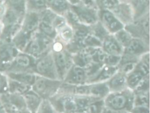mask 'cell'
Segmentation results:
<instances>
[{
  "mask_svg": "<svg viewBox=\"0 0 150 113\" xmlns=\"http://www.w3.org/2000/svg\"><path fill=\"white\" fill-rule=\"evenodd\" d=\"M38 29L40 32L50 37L51 39L56 36V30L53 27L52 24L49 22L40 20Z\"/></svg>",
  "mask_w": 150,
  "mask_h": 113,
  "instance_id": "obj_25",
  "label": "cell"
},
{
  "mask_svg": "<svg viewBox=\"0 0 150 113\" xmlns=\"http://www.w3.org/2000/svg\"><path fill=\"white\" fill-rule=\"evenodd\" d=\"M69 74L66 76V81L69 84H79L84 81L86 79V73L83 67L77 65H73L69 70Z\"/></svg>",
  "mask_w": 150,
  "mask_h": 113,
  "instance_id": "obj_10",
  "label": "cell"
},
{
  "mask_svg": "<svg viewBox=\"0 0 150 113\" xmlns=\"http://www.w3.org/2000/svg\"><path fill=\"white\" fill-rule=\"evenodd\" d=\"M70 6L66 0H55L49 8L56 14L63 15L70 8Z\"/></svg>",
  "mask_w": 150,
  "mask_h": 113,
  "instance_id": "obj_28",
  "label": "cell"
},
{
  "mask_svg": "<svg viewBox=\"0 0 150 113\" xmlns=\"http://www.w3.org/2000/svg\"><path fill=\"white\" fill-rule=\"evenodd\" d=\"M111 12L123 25H128L134 21L133 10L129 2L120 3Z\"/></svg>",
  "mask_w": 150,
  "mask_h": 113,
  "instance_id": "obj_9",
  "label": "cell"
},
{
  "mask_svg": "<svg viewBox=\"0 0 150 113\" xmlns=\"http://www.w3.org/2000/svg\"><path fill=\"white\" fill-rule=\"evenodd\" d=\"M4 24H3L2 22V20H0V37H1V35H2V34L3 30H4Z\"/></svg>",
  "mask_w": 150,
  "mask_h": 113,
  "instance_id": "obj_45",
  "label": "cell"
},
{
  "mask_svg": "<svg viewBox=\"0 0 150 113\" xmlns=\"http://www.w3.org/2000/svg\"><path fill=\"white\" fill-rule=\"evenodd\" d=\"M70 8L77 15L83 25L91 26L98 21V11L87 9L80 5L70 6Z\"/></svg>",
  "mask_w": 150,
  "mask_h": 113,
  "instance_id": "obj_7",
  "label": "cell"
},
{
  "mask_svg": "<svg viewBox=\"0 0 150 113\" xmlns=\"http://www.w3.org/2000/svg\"><path fill=\"white\" fill-rule=\"evenodd\" d=\"M98 8L100 9L112 11L120 4L118 0H96Z\"/></svg>",
  "mask_w": 150,
  "mask_h": 113,
  "instance_id": "obj_30",
  "label": "cell"
},
{
  "mask_svg": "<svg viewBox=\"0 0 150 113\" xmlns=\"http://www.w3.org/2000/svg\"><path fill=\"white\" fill-rule=\"evenodd\" d=\"M19 52L11 42L0 40V71H4Z\"/></svg>",
  "mask_w": 150,
  "mask_h": 113,
  "instance_id": "obj_5",
  "label": "cell"
},
{
  "mask_svg": "<svg viewBox=\"0 0 150 113\" xmlns=\"http://www.w3.org/2000/svg\"><path fill=\"white\" fill-rule=\"evenodd\" d=\"M63 44L60 42H55L52 46V49L54 53L59 52L62 51L63 50Z\"/></svg>",
  "mask_w": 150,
  "mask_h": 113,
  "instance_id": "obj_39",
  "label": "cell"
},
{
  "mask_svg": "<svg viewBox=\"0 0 150 113\" xmlns=\"http://www.w3.org/2000/svg\"><path fill=\"white\" fill-rule=\"evenodd\" d=\"M3 1H4V0H0V3L2 2H3Z\"/></svg>",
  "mask_w": 150,
  "mask_h": 113,
  "instance_id": "obj_49",
  "label": "cell"
},
{
  "mask_svg": "<svg viewBox=\"0 0 150 113\" xmlns=\"http://www.w3.org/2000/svg\"><path fill=\"white\" fill-rule=\"evenodd\" d=\"M70 6H77L80 4V0H66Z\"/></svg>",
  "mask_w": 150,
  "mask_h": 113,
  "instance_id": "obj_42",
  "label": "cell"
},
{
  "mask_svg": "<svg viewBox=\"0 0 150 113\" xmlns=\"http://www.w3.org/2000/svg\"><path fill=\"white\" fill-rule=\"evenodd\" d=\"M9 78L6 74L0 71V96L8 93Z\"/></svg>",
  "mask_w": 150,
  "mask_h": 113,
  "instance_id": "obj_33",
  "label": "cell"
},
{
  "mask_svg": "<svg viewBox=\"0 0 150 113\" xmlns=\"http://www.w3.org/2000/svg\"><path fill=\"white\" fill-rule=\"evenodd\" d=\"M6 10V5H5L4 1L0 3V20H1Z\"/></svg>",
  "mask_w": 150,
  "mask_h": 113,
  "instance_id": "obj_41",
  "label": "cell"
},
{
  "mask_svg": "<svg viewBox=\"0 0 150 113\" xmlns=\"http://www.w3.org/2000/svg\"><path fill=\"white\" fill-rule=\"evenodd\" d=\"M75 113H86V112H83V111H80V112H75Z\"/></svg>",
  "mask_w": 150,
  "mask_h": 113,
  "instance_id": "obj_47",
  "label": "cell"
},
{
  "mask_svg": "<svg viewBox=\"0 0 150 113\" xmlns=\"http://www.w3.org/2000/svg\"><path fill=\"white\" fill-rule=\"evenodd\" d=\"M33 72L38 76L50 79L57 80V73L54 61L53 53H48L36 61Z\"/></svg>",
  "mask_w": 150,
  "mask_h": 113,
  "instance_id": "obj_2",
  "label": "cell"
},
{
  "mask_svg": "<svg viewBox=\"0 0 150 113\" xmlns=\"http://www.w3.org/2000/svg\"><path fill=\"white\" fill-rule=\"evenodd\" d=\"M102 45L103 50L107 54L121 56L122 47L118 43L114 36L108 35L106 36L103 40Z\"/></svg>",
  "mask_w": 150,
  "mask_h": 113,
  "instance_id": "obj_12",
  "label": "cell"
},
{
  "mask_svg": "<svg viewBox=\"0 0 150 113\" xmlns=\"http://www.w3.org/2000/svg\"><path fill=\"white\" fill-rule=\"evenodd\" d=\"M134 102L136 107H146L148 105V96L145 94L139 93L135 97Z\"/></svg>",
  "mask_w": 150,
  "mask_h": 113,
  "instance_id": "obj_37",
  "label": "cell"
},
{
  "mask_svg": "<svg viewBox=\"0 0 150 113\" xmlns=\"http://www.w3.org/2000/svg\"><path fill=\"white\" fill-rule=\"evenodd\" d=\"M61 84L62 83L60 80L36 75L35 81L32 85L31 89L40 97H49L57 92Z\"/></svg>",
  "mask_w": 150,
  "mask_h": 113,
  "instance_id": "obj_1",
  "label": "cell"
},
{
  "mask_svg": "<svg viewBox=\"0 0 150 113\" xmlns=\"http://www.w3.org/2000/svg\"><path fill=\"white\" fill-rule=\"evenodd\" d=\"M130 4L133 10L134 20H138L149 13V0H134Z\"/></svg>",
  "mask_w": 150,
  "mask_h": 113,
  "instance_id": "obj_17",
  "label": "cell"
},
{
  "mask_svg": "<svg viewBox=\"0 0 150 113\" xmlns=\"http://www.w3.org/2000/svg\"><path fill=\"white\" fill-rule=\"evenodd\" d=\"M144 76L137 71H133L127 77V85L130 88H136L144 79Z\"/></svg>",
  "mask_w": 150,
  "mask_h": 113,
  "instance_id": "obj_27",
  "label": "cell"
},
{
  "mask_svg": "<svg viewBox=\"0 0 150 113\" xmlns=\"http://www.w3.org/2000/svg\"><path fill=\"white\" fill-rule=\"evenodd\" d=\"M110 91L107 84L97 83L90 85V95L96 98H101L108 95Z\"/></svg>",
  "mask_w": 150,
  "mask_h": 113,
  "instance_id": "obj_20",
  "label": "cell"
},
{
  "mask_svg": "<svg viewBox=\"0 0 150 113\" xmlns=\"http://www.w3.org/2000/svg\"><path fill=\"white\" fill-rule=\"evenodd\" d=\"M83 43L84 47L98 48L101 46L102 41L96 36L89 33L83 39Z\"/></svg>",
  "mask_w": 150,
  "mask_h": 113,
  "instance_id": "obj_31",
  "label": "cell"
},
{
  "mask_svg": "<svg viewBox=\"0 0 150 113\" xmlns=\"http://www.w3.org/2000/svg\"><path fill=\"white\" fill-rule=\"evenodd\" d=\"M104 101H96L90 104L86 108V113H101L103 108Z\"/></svg>",
  "mask_w": 150,
  "mask_h": 113,
  "instance_id": "obj_32",
  "label": "cell"
},
{
  "mask_svg": "<svg viewBox=\"0 0 150 113\" xmlns=\"http://www.w3.org/2000/svg\"><path fill=\"white\" fill-rule=\"evenodd\" d=\"M98 18L100 19V22L107 32L115 33L124 29V25L110 11L104 9L98 10Z\"/></svg>",
  "mask_w": 150,
  "mask_h": 113,
  "instance_id": "obj_4",
  "label": "cell"
},
{
  "mask_svg": "<svg viewBox=\"0 0 150 113\" xmlns=\"http://www.w3.org/2000/svg\"><path fill=\"white\" fill-rule=\"evenodd\" d=\"M47 8L45 0H26V11L39 13Z\"/></svg>",
  "mask_w": 150,
  "mask_h": 113,
  "instance_id": "obj_24",
  "label": "cell"
},
{
  "mask_svg": "<svg viewBox=\"0 0 150 113\" xmlns=\"http://www.w3.org/2000/svg\"><path fill=\"white\" fill-rule=\"evenodd\" d=\"M45 50V47L39 39L33 34H32L30 39L28 43L23 52L28 54L35 59H36L40 57L42 52Z\"/></svg>",
  "mask_w": 150,
  "mask_h": 113,
  "instance_id": "obj_14",
  "label": "cell"
},
{
  "mask_svg": "<svg viewBox=\"0 0 150 113\" xmlns=\"http://www.w3.org/2000/svg\"><path fill=\"white\" fill-rule=\"evenodd\" d=\"M134 70L139 72L144 77H148L149 72V64L141 60L139 63H137Z\"/></svg>",
  "mask_w": 150,
  "mask_h": 113,
  "instance_id": "obj_36",
  "label": "cell"
},
{
  "mask_svg": "<svg viewBox=\"0 0 150 113\" xmlns=\"http://www.w3.org/2000/svg\"><path fill=\"white\" fill-rule=\"evenodd\" d=\"M40 18L39 13L26 11L21 22L20 30L25 33L32 36L38 29Z\"/></svg>",
  "mask_w": 150,
  "mask_h": 113,
  "instance_id": "obj_8",
  "label": "cell"
},
{
  "mask_svg": "<svg viewBox=\"0 0 150 113\" xmlns=\"http://www.w3.org/2000/svg\"><path fill=\"white\" fill-rule=\"evenodd\" d=\"M59 36L61 39L67 43H70L73 39V32L69 25L66 24L59 30Z\"/></svg>",
  "mask_w": 150,
  "mask_h": 113,
  "instance_id": "obj_29",
  "label": "cell"
},
{
  "mask_svg": "<svg viewBox=\"0 0 150 113\" xmlns=\"http://www.w3.org/2000/svg\"><path fill=\"white\" fill-rule=\"evenodd\" d=\"M22 97L25 103L26 108L32 113L36 112L41 104L40 97L32 89L23 94Z\"/></svg>",
  "mask_w": 150,
  "mask_h": 113,
  "instance_id": "obj_15",
  "label": "cell"
},
{
  "mask_svg": "<svg viewBox=\"0 0 150 113\" xmlns=\"http://www.w3.org/2000/svg\"><path fill=\"white\" fill-rule=\"evenodd\" d=\"M5 73L9 79L31 87L34 83L36 77V74L30 71L8 72Z\"/></svg>",
  "mask_w": 150,
  "mask_h": 113,
  "instance_id": "obj_11",
  "label": "cell"
},
{
  "mask_svg": "<svg viewBox=\"0 0 150 113\" xmlns=\"http://www.w3.org/2000/svg\"><path fill=\"white\" fill-rule=\"evenodd\" d=\"M60 106L63 113H75L79 112L74 97L66 96L60 100Z\"/></svg>",
  "mask_w": 150,
  "mask_h": 113,
  "instance_id": "obj_22",
  "label": "cell"
},
{
  "mask_svg": "<svg viewBox=\"0 0 150 113\" xmlns=\"http://www.w3.org/2000/svg\"><path fill=\"white\" fill-rule=\"evenodd\" d=\"M4 2L8 9L23 18L26 12V0H4Z\"/></svg>",
  "mask_w": 150,
  "mask_h": 113,
  "instance_id": "obj_19",
  "label": "cell"
},
{
  "mask_svg": "<svg viewBox=\"0 0 150 113\" xmlns=\"http://www.w3.org/2000/svg\"><path fill=\"white\" fill-rule=\"evenodd\" d=\"M134 113H149L148 108L146 107H135Z\"/></svg>",
  "mask_w": 150,
  "mask_h": 113,
  "instance_id": "obj_40",
  "label": "cell"
},
{
  "mask_svg": "<svg viewBox=\"0 0 150 113\" xmlns=\"http://www.w3.org/2000/svg\"><path fill=\"white\" fill-rule=\"evenodd\" d=\"M0 113H7L1 98H0Z\"/></svg>",
  "mask_w": 150,
  "mask_h": 113,
  "instance_id": "obj_43",
  "label": "cell"
},
{
  "mask_svg": "<svg viewBox=\"0 0 150 113\" xmlns=\"http://www.w3.org/2000/svg\"><path fill=\"white\" fill-rule=\"evenodd\" d=\"M134 0H128V1H129V3H131L132 2H133Z\"/></svg>",
  "mask_w": 150,
  "mask_h": 113,
  "instance_id": "obj_48",
  "label": "cell"
},
{
  "mask_svg": "<svg viewBox=\"0 0 150 113\" xmlns=\"http://www.w3.org/2000/svg\"><path fill=\"white\" fill-rule=\"evenodd\" d=\"M109 90L118 91L122 90L127 85V77L125 74L121 72L116 73L107 84Z\"/></svg>",
  "mask_w": 150,
  "mask_h": 113,
  "instance_id": "obj_18",
  "label": "cell"
},
{
  "mask_svg": "<svg viewBox=\"0 0 150 113\" xmlns=\"http://www.w3.org/2000/svg\"><path fill=\"white\" fill-rule=\"evenodd\" d=\"M122 56H116V55H111L107 54L105 63L106 65L112 66V67H117V66L120 63L121 60Z\"/></svg>",
  "mask_w": 150,
  "mask_h": 113,
  "instance_id": "obj_35",
  "label": "cell"
},
{
  "mask_svg": "<svg viewBox=\"0 0 150 113\" xmlns=\"http://www.w3.org/2000/svg\"><path fill=\"white\" fill-rule=\"evenodd\" d=\"M128 101V95L123 93H117L108 98L107 104L111 109L121 110L127 107Z\"/></svg>",
  "mask_w": 150,
  "mask_h": 113,
  "instance_id": "obj_13",
  "label": "cell"
},
{
  "mask_svg": "<svg viewBox=\"0 0 150 113\" xmlns=\"http://www.w3.org/2000/svg\"><path fill=\"white\" fill-rule=\"evenodd\" d=\"M45 113H50V112H45Z\"/></svg>",
  "mask_w": 150,
  "mask_h": 113,
  "instance_id": "obj_50",
  "label": "cell"
},
{
  "mask_svg": "<svg viewBox=\"0 0 150 113\" xmlns=\"http://www.w3.org/2000/svg\"><path fill=\"white\" fill-rule=\"evenodd\" d=\"M31 86L24 84L9 78L8 93L23 95L31 89Z\"/></svg>",
  "mask_w": 150,
  "mask_h": 113,
  "instance_id": "obj_23",
  "label": "cell"
},
{
  "mask_svg": "<svg viewBox=\"0 0 150 113\" xmlns=\"http://www.w3.org/2000/svg\"><path fill=\"white\" fill-rule=\"evenodd\" d=\"M136 65L137 63L133 61L123 62L122 63V64L120 67V72L125 75L130 74L131 72L134 71Z\"/></svg>",
  "mask_w": 150,
  "mask_h": 113,
  "instance_id": "obj_34",
  "label": "cell"
},
{
  "mask_svg": "<svg viewBox=\"0 0 150 113\" xmlns=\"http://www.w3.org/2000/svg\"><path fill=\"white\" fill-rule=\"evenodd\" d=\"M53 55L57 76L64 78L71 68L72 59L66 52L63 51L54 53Z\"/></svg>",
  "mask_w": 150,
  "mask_h": 113,
  "instance_id": "obj_6",
  "label": "cell"
},
{
  "mask_svg": "<svg viewBox=\"0 0 150 113\" xmlns=\"http://www.w3.org/2000/svg\"><path fill=\"white\" fill-rule=\"evenodd\" d=\"M45 1L46 2V4L47 7L49 8V7H50L52 5V4L54 2V1L55 0H45Z\"/></svg>",
  "mask_w": 150,
  "mask_h": 113,
  "instance_id": "obj_44",
  "label": "cell"
},
{
  "mask_svg": "<svg viewBox=\"0 0 150 113\" xmlns=\"http://www.w3.org/2000/svg\"><path fill=\"white\" fill-rule=\"evenodd\" d=\"M59 113H63V112H59Z\"/></svg>",
  "mask_w": 150,
  "mask_h": 113,
  "instance_id": "obj_51",
  "label": "cell"
},
{
  "mask_svg": "<svg viewBox=\"0 0 150 113\" xmlns=\"http://www.w3.org/2000/svg\"><path fill=\"white\" fill-rule=\"evenodd\" d=\"M117 67H112L108 65L101 67L97 74V77L91 82L101 83L103 81L111 78L117 71Z\"/></svg>",
  "mask_w": 150,
  "mask_h": 113,
  "instance_id": "obj_21",
  "label": "cell"
},
{
  "mask_svg": "<svg viewBox=\"0 0 150 113\" xmlns=\"http://www.w3.org/2000/svg\"><path fill=\"white\" fill-rule=\"evenodd\" d=\"M114 36L116 40L122 47H126L132 39V35L124 29L115 33Z\"/></svg>",
  "mask_w": 150,
  "mask_h": 113,
  "instance_id": "obj_26",
  "label": "cell"
},
{
  "mask_svg": "<svg viewBox=\"0 0 150 113\" xmlns=\"http://www.w3.org/2000/svg\"><path fill=\"white\" fill-rule=\"evenodd\" d=\"M124 48V53L127 55L136 56L146 53L145 43L139 38H132Z\"/></svg>",
  "mask_w": 150,
  "mask_h": 113,
  "instance_id": "obj_16",
  "label": "cell"
},
{
  "mask_svg": "<svg viewBox=\"0 0 150 113\" xmlns=\"http://www.w3.org/2000/svg\"><path fill=\"white\" fill-rule=\"evenodd\" d=\"M35 59L25 52H19L3 72H33Z\"/></svg>",
  "mask_w": 150,
  "mask_h": 113,
  "instance_id": "obj_3",
  "label": "cell"
},
{
  "mask_svg": "<svg viewBox=\"0 0 150 113\" xmlns=\"http://www.w3.org/2000/svg\"><path fill=\"white\" fill-rule=\"evenodd\" d=\"M80 5L88 9L98 11L99 9L96 0H80Z\"/></svg>",
  "mask_w": 150,
  "mask_h": 113,
  "instance_id": "obj_38",
  "label": "cell"
},
{
  "mask_svg": "<svg viewBox=\"0 0 150 113\" xmlns=\"http://www.w3.org/2000/svg\"><path fill=\"white\" fill-rule=\"evenodd\" d=\"M120 3H125V2H129L128 0H118Z\"/></svg>",
  "mask_w": 150,
  "mask_h": 113,
  "instance_id": "obj_46",
  "label": "cell"
}]
</instances>
